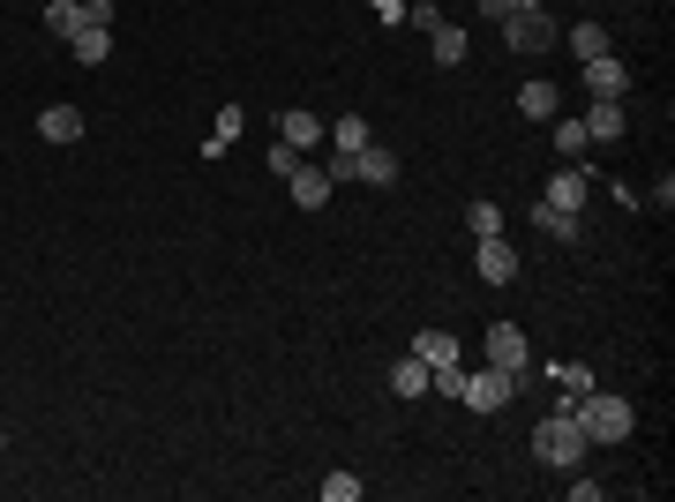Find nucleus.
Instances as JSON below:
<instances>
[{
  "instance_id": "nucleus-7",
  "label": "nucleus",
  "mask_w": 675,
  "mask_h": 502,
  "mask_svg": "<svg viewBox=\"0 0 675 502\" xmlns=\"http://www.w3.org/2000/svg\"><path fill=\"white\" fill-rule=\"evenodd\" d=\"M586 68V90L593 98H631V68L616 60V53H600V60H578Z\"/></svg>"
},
{
  "instance_id": "nucleus-30",
  "label": "nucleus",
  "mask_w": 675,
  "mask_h": 502,
  "mask_svg": "<svg viewBox=\"0 0 675 502\" xmlns=\"http://www.w3.org/2000/svg\"><path fill=\"white\" fill-rule=\"evenodd\" d=\"M376 15L383 23H406V0H376Z\"/></svg>"
},
{
  "instance_id": "nucleus-14",
  "label": "nucleus",
  "mask_w": 675,
  "mask_h": 502,
  "mask_svg": "<svg viewBox=\"0 0 675 502\" xmlns=\"http://www.w3.org/2000/svg\"><path fill=\"white\" fill-rule=\"evenodd\" d=\"M68 45H76V60H84V68H98V60L113 53V23H84Z\"/></svg>"
},
{
  "instance_id": "nucleus-8",
  "label": "nucleus",
  "mask_w": 675,
  "mask_h": 502,
  "mask_svg": "<svg viewBox=\"0 0 675 502\" xmlns=\"http://www.w3.org/2000/svg\"><path fill=\"white\" fill-rule=\"evenodd\" d=\"M578 127H586V143H616V135L631 127V113H623V98H593V113Z\"/></svg>"
},
{
  "instance_id": "nucleus-20",
  "label": "nucleus",
  "mask_w": 675,
  "mask_h": 502,
  "mask_svg": "<svg viewBox=\"0 0 675 502\" xmlns=\"http://www.w3.org/2000/svg\"><path fill=\"white\" fill-rule=\"evenodd\" d=\"M390 390H398V398H421V390H428V360H421V353L390 368Z\"/></svg>"
},
{
  "instance_id": "nucleus-26",
  "label": "nucleus",
  "mask_w": 675,
  "mask_h": 502,
  "mask_svg": "<svg viewBox=\"0 0 675 502\" xmlns=\"http://www.w3.org/2000/svg\"><path fill=\"white\" fill-rule=\"evenodd\" d=\"M465 225H473V241H480V233H504V210H496V203H473V210H465Z\"/></svg>"
},
{
  "instance_id": "nucleus-10",
  "label": "nucleus",
  "mask_w": 675,
  "mask_h": 502,
  "mask_svg": "<svg viewBox=\"0 0 675 502\" xmlns=\"http://www.w3.org/2000/svg\"><path fill=\"white\" fill-rule=\"evenodd\" d=\"M586 180H593L586 166H563V172L549 180V196H541V203H555V210H586Z\"/></svg>"
},
{
  "instance_id": "nucleus-19",
  "label": "nucleus",
  "mask_w": 675,
  "mask_h": 502,
  "mask_svg": "<svg viewBox=\"0 0 675 502\" xmlns=\"http://www.w3.org/2000/svg\"><path fill=\"white\" fill-rule=\"evenodd\" d=\"M241 127H248V121H241V105H225V113H218V127H211V143H203V158H225Z\"/></svg>"
},
{
  "instance_id": "nucleus-28",
  "label": "nucleus",
  "mask_w": 675,
  "mask_h": 502,
  "mask_svg": "<svg viewBox=\"0 0 675 502\" xmlns=\"http://www.w3.org/2000/svg\"><path fill=\"white\" fill-rule=\"evenodd\" d=\"M406 23H421V31H435V23H451V15H443L435 0H413V8H406Z\"/></svg>"
},
{
  "instance_id": "nucleus-29",
  "label": "nucleus",
  "mask_w": 675,
  "mask_h": 502,
  "mask_svg": "<svg viewBox=\"0 0 675 502\" xmlns=\"http://www.w3.org/2000/svg\"><path fill=\"white\" fill-rule=\"evenodd\" d=\"M294 166H300V150H294V143H270V172L286 180V172H294Z\"/></svg>"
},
{
  "instance_id": "nucleus-9",
  "label": "nucleus",
  "mask_w": 675,
  "mask_h": 502,
  "mask_svg": "<svg viewBox=\"0 0 675 502\" xmlns=\"http://www.w3.org/2000/svg\"><path fill=\"white\" fill-rule=\"evenodd\" d=\"M286 188H294V203H300V210H323V203H331V172H323V166H308V158H300V166L286 172Z\"/></svg>"
},
{
  "instance_id": "nucleus-24",
  "label": "nucleus",
  "mask_w": 675,
  "mask_h": 502,
  "mask_svg": "<svg viewBox=\"0 0 675 502\" xmlns=\"http://www.w3.org/2000/svg\"><path fill=\"white\" fill-rule=\"evenodd\" d=\"M555 150H563V166H578V158H586V127L563 121V127H555Z\"/></svg>"
},
{
  "instance_id": "nucleus-11",
  "label": "nucleus",
  "mask_w": 675,
  "mask_h": 502,
  "mask_svg": "<svg viewBox=\"0 0 675 502\" xmlns=\"http://www.w3.org/2000/svg\"><path fill=\"white\" fill-rule=\"evenodd\" d=\"M278 143H294L300 158H308V150H316V143H323V121H316V113H278Z\"/></svg>"
},
{
  "instance_id": "nucleus-17",
  "label": "nucleus",
  "mask_w": 675,
  "mask_h": 502,
  "mask_svg": "<svg viewBox=\"0 0 675 502\" xmlns=\"http://www.w3.org/2000/svg\"><path fill=\"white\" fill-rule=\"evenodd\" d=\"M518 113H525V121H549V113H555V83H549V76L518 90Z\"/></svg>"
},
{
  "instance_id": "nucleus-22",
  "label": "nucleus",
  "mask_w": 675,
  "mask_h": 502,
  "mask_svg": "<svg viewBox=\"0 0 675 502\" xmlns=\"http://www.w3.org/2000/svg\"><path fill=\"white\" fill-rule=\"evenodd\" d=\"M571 53H578V60H600V53H608V31H600V23H578V31H571Z\"/></svg>"
},
{
  "instance_id": "nucleus-4",
  "label": "nucleus",
  "mask_w": 675,
  "mask_h": 502,
  "mask_svg": "<svg viewBox=\"0 0 675 502\" xmlns=\"http://www.w3.org/2000/svg\"><path fill=\"white\" fill-rule=\"evenodd\" d=\"M510 398H518V376H504V368H480V376H465V390H458V405H473V413H496Z\"/></svg>"
},
{
  "instance_id": "nucleus-21",
  "label": "nucleus",
  "mask_w": 675,
  "mask_h": 502,
  "mask_svg": "<svg viewBox=\"0 0 675 502\" xmlns=\"http://www.w3.org/2000/svg\"><path fill=\"white\" fill-rule=\"evenodd\" d=\"M555 382H563V405H571V398H586V390H593V368H586V360H563Z\"/></svg>"
},
{
  "instance_id": "nucleus-5",
  "label": "nucleus",
  "mask_w": 675,
  "mask_h": 502,
  "mask_svg": "<svg viewBox=\"0 0 675 502\" xmlns=\"http://www.w3.org/2000/svg\"><path fill=\"white\" fill-rule=\"evenodd\" d=\"M473 263H480V286H510V278H518V248H510L504 233H480V241H473Z\"/></svg>"
},
{
  "instance_id": "nucleus-12",
  "label": "nucleus",
  "mask_w": 675,
  "mask_h": 502,
  "mask_svg": "<svg viewBox=\"0 0 675 502\" xmlns=\"http://www.w3.org/2000/svg\"><path fill=\"white\" fill-rule=\"evenodd\" d=\"M533 225L549 233V241H586V225H578V210H555V203H533Z\"/></svg>"
},
{
  "instance_id": "nucleus-15",
  "label": "nucleus",
  "mask_w": 675,
  "mask_h": 502,
  "mask_svg": "<svg viewBox=\"0 0 675 502\" xmlns=\"http://www.w3.org/2000/svg\"><path fill=\"white\" fill-rule=\"evenodd\" d=\"M45 31H53V38H76V31H84V0H45Z\"/></svg>"
},
{
  "instance_id": "nucleus-23",
  "label": "nucleus",
  "mask_w": 675,
  "mask_h": 502,
  "mask_svg": "<svg viewBox=\"0 0 675 502\" xmlns=\"http://www.w3.org/2000/svg\"><path fill=\"white\" fill-rule=\"evenodd\" d=\"M331 143H338V150H368L376 135H368V121L353 113V121H338V127H331Z\"/></svg>"
},
{
  "instance_id": "nucleus-31",
  "label": "nucleus",
  "mask_w": 675,
  "mask_h": 502,
  "mask_svg": "<svg viewBox=\"0 0 675 502\" xmlns=\"http://www.w3.org/2000/svg\"><path fill=\"white\" fill-rule=\"evenodd\" d=\"M504 8H549V0H504Z\"/></svg>"
},
{
  "instance_id": "nucleus-25",
  "label": "nucleus",
  "mask_w": 675,
  "mask_h": 502,
  "mask_svg": "<svg viewBox=\"0 0 675 502\" xmlns=\"http://www.w3.org/2000/svg\"><path fill=\"white\" fill-rule=\"evenodd\" d=\"M428 390H443V398H458V390H465V360H451V368H428Z\"/></svg>"
},
{
  "instance_id": "nucleus-18",
  "label": "nucleus",
  "mask_w": 675,
  "mask_h": 502,
  "mask_svg": "<svg viewBox=\"0 0 675 502\" xmlns=\"http://www.w3.org/2000/svg\"><path fill=\"white\" fill-rule=\"evenodd\" d=\"M413 353H421L428 368H451V360H458V337H451V331H421V345H413Z\"/></svg>"
},
{
  "instance_id": "nucleus-1",
  "label": "nucleus",
  "mask_w": 675,
  "mask_h": 502,
  "mask_svg": "<svg viewBox=\"0 0 675 502\" xmlns=\"http://www.w3.org/2000/svg\"><path fill=\"white\" fill-rule=\"evenodd\" d=\"M571 420L586 427V443H623V435L638 427L631 398H616V390H600V382H593L586 398H571Z\"/></svg>"
},
{
  "instance_id": "nucleus-2",
  "label": "nucleus",
  "mask_w": 675,
  "mask_h": 502,
  "mask_svg": "<svg viewBox=\"0 0 675 502\" xmlns=\"http://www.w3.org/2000/svg\"><path fill=\"white\" fill-rule=\"evenodd\" d=\"M533 458L555 465V472H578V465H586V427L571 420V405H555V413L533 427Z\"/></svg>"
},
{
  "instance_id": "nucleus-27",
  "label": "nucleus",
  "mask_w": 675,
  "mask_h": 502,
  "mask_svg": "<svg viewBox=\"0 0 675 502\" xmlns=\"http://www.w3.org/2000/svg\"><path fill=\"white\" fill-rule=\"evenodd\" d=\"M323 502H361V480H353V472H331V480H323Z\"/></svg>"
},
{
  "instance_id": "nucleus-16",
  "label": "nucleus",
  "mask_w": 675,
  "mask_h": 502,
  "mask_svg": "<svg viewBox=\"0 0 675 502\" xmlns=\"http://www.w3.org/2000/svg\"><path fill=\"white\" fill-rule=\"evenodd\" d=\"M428 38H435V68H458V60H465V31H458V23H435Z\"/></svg>"
},
{
  "instance_id": "nucleus-6",
  "label": "nucleus",
  "mask_w": 675,
  "mask_h": 502,
  "mask_svg": "<svg viewBox=\"0 0 675 502\" xmlns=\"http://www.w3.org/2000/svg\"><path fill=\"white\" fill-rule=\"evenodd\" d=\"M488 368H504V376L525 382L533 353H525V331H518V323H496V331H488Z\"/></svg>"
},
{
  "instance_id": "nucleus-13",
  "label": "nucleus",
  "mask_w": 675,
  "mask_h": 502,
  "mask_svg": "<svg viewBox=\"0 0 675 502\" xmlns=\"http://www.w3.org/2000/svg\"><path fill=\"white\" fill-rule=\"evenodd\" d=\"M38 135H45V143H76V135H84V113H76V105H45Z\"/></svg>"
},
{
  "instance_id": "nucleus-3",
  "label": "nucleus",
  "mask_w": 675,
  "mask_h": 502,
  "mask_svg": "<svg viewBox=\"0 0 675 502\" xmlns=\"http://www.w3.org/2000/svg\"><path fill=\"white\" fill-rule=\"evenodd\" d=\"M504 45H510V53H549V45H555L549 8H510V15H504Z\"/></svg>"
}]
</instances>
